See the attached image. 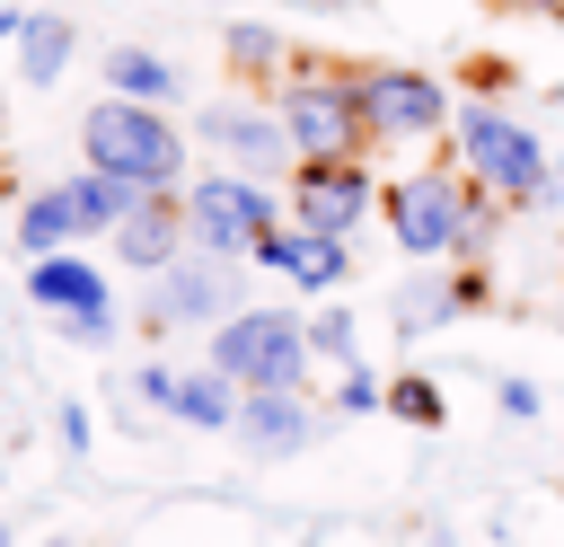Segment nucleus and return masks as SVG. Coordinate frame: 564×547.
<instances>
[{
	"label": "nucleus",
	"instance_id": "nucleus-1",
	"mask_svg": "<svg viewBox=\"0 0 564 547\" xmlns=\"http://www.w3.org/2000/svg\"><path fill=\"white\" fill-rule=\"evenodd\" d=\"M449 159L511 212H564V176H555L546 141L502 106H449Z\"/></svg>",
	"mask_w": 564,
	"mask_h": 547
},
{
	"label": "nucleus",
	"instance_id": "nucleus-2",
	"mask_svg": "<svg viewBox=\"0 0 564 547\" xmlns=\"http://www.w3.org/2000/svg\"><path fill=\"white\" fill-rule=\"evenodd\" d=\"M273 115L291 132V159H370L379 150V132L361 115V71H291Z\"/></svg>",
	"mask_w": 564,
	"mask_h": 547
},
{
	"label": "nucleus",
	"instance_id": "nucleus-3",
	"mask_svg": "<svg viewBox=\"0 0 564 547\" xmlns=\"http://www.w3.org/2000/svg\"><path fill=\"white\" fill-rule=\"evenodd\" d=\"M79 150H88V168L132 176V185H185V132L141 97H97L79 115Z\"/></svg>",
	"mask_w": 564,
	"mask_h": 547
},
{
	"label": "nucleus",
	"instance_id": "nucleus-4",
	"mask_svg": "<svg viewBox=\"0 0 564 547\" xmlns=\"http://www.w3.org/2000/svg\"><path fill=\"white\" fill-rule=\"evenodd\" d=\"M467 168L458 159H432V168H405L379 185V212H388V238L414 256V265H441L449 238H458V212H467Z\"/></svg>",
	"mask_w": 564,
	"mask_h": 547
},
{
	"label": "nucleus",
	"instance_id": "nucleus-5",
	"mask_svg": "<svg viewBox=\"0 0 564 547\" xmlns=\"http://www.w3.org/2000/svg\"><path fill=\"white\" fill-rule=\"evenodd\" d=\"M212 371L238 388H308V326L291 309H229L212 326Z\"/></svg>",
	"mask_w": 564,
	"mask_h": 547
},
{
	"label": "nucleus",
	"instance_id": "nucleus-6",
	"mask_svg": "<svg viewBox=\"0 0 564 547\" xmlns=\"http://www.w3.org/2000/svg\"><path fill=\"white\" fill-rule=\"evenodd\" d=\"M176 203H185V238H194V247H212V256H247V247L282 221V212H273V194H264L247 168H212V176H194Z\"/></svg>",
	"mask_w": 564,
	"mask_h": 547
},
{
	"label": "nucleus",
	"instance_id": "nucleus-7",
	"mask_svg": "<svg viewBox=\"0 0 564 547\" xmlns=\"http://www.w3.org/2000/svg\"><path fill=\"white\" fill-rule=\"evenodd\" d=\"M379 212V176L370 159H291V221L300 229H335L352 238Z\"/></svg>",
	"mask_w": 564,
	"mask_h": 547
},
{
	"label": "nucleus",
	"instance_id": "nucleus-8",
	"mask_svg": "<svg viewBox=\"0 0 564 547\" xmlns=\"http://www.w3.org/2000/svg\"><path fill=\"white\" fill-rule=\"evenodd\" d=\"M361 115H370L379 141H441L449 132V88L432 71L379 62V71H361Z\"/></svg>",
	"mask_w": 564,
	"mask_h": 547
},
{
	"label": "nucleus",
	"instance_id": "nucleus-9",
	"mask_svg": "<svg viewBox=\"0 0 564 547\" xmlns=\"http://www.w3.org/2000/svg\"><path fill=\"white\" fill-rule=\"evenodd\" d=\"M150 282H159V291H150V335H159V326H194V318H229V309H238V291H229V256H176V265H159Z\"/></svg>",
	"mask_w": 564,
	"mask_h": 547
},
{
	"label": "nucleus",
	"instance_id": "nucleus-10",
	"mask_svg": "<svg viewBox=\"0 0 564 547\" xmlns=\"http://www.w3.org/2000/svg\"><path fill=\"white\" fill-rule=\"evenodd\" d=\"M247 265H273V274H282V282H300V291H335V282L352 274L344 238H335V229H300V221H291V229L273 221V229L247 247Z\"/></svg>",
	"mask_w": 564,
	"mask_h": 547
},
{
	"label": "nucleus",
	"instance_id": "nucleus-11",
	"mask_svg": "<svg viewBox=\"0 0 564 547\" xmlns=\"http://www.w3.org/2000/svg\"><path fill=\"white\" fill-rule=\"evenodd\" d=\"M106 238H115V256H123L132 274L176 265V256H185V203H176V185H150V194H141V203H132Z\"/></svg>",
	"mask_w": 564,
	"mask_h": 547
},
{
	"label": "nucleus",
	"instance_id": "nucleus-12",
	"mask_svg": "<svg viewBox=\"0 0 564 547\" xmlns=\"http://www.w3.org/2000/svg\"><path fill=\"white\" fill-rule=\"evenodd\" d=\"M229 432H238L256 459H291V450H308L317 415H308V397H300V388H238Z\"/></svg>",
	"mask_w": 564,
	"mask_h": 547
},
{
	"label": "nucleus",
	"instance_id": "nucleus-13",
	"mask_svg": "<svg viewBox=\"0 0 564 547\" xmlns=\"http://www.w3.org/2000/svg\"><path fill=\"white\" fill-rule=\"evenodd\" d=\"M194 132H203V150H229L247 176L291 168V132H282V115H273V106H212Z\"/></svg>",
	"mask_w": 564,
	"mask_h": 547
},
{
	"label": "nucleus",
	"instance_id": "nucleus-14",
	"mask_svg": "<svg viewBox=\"0 0 564 547\" xmlns=\"http://www.w3.org/2000/svg\"><path fill=\"white\" fill-rule=\"evenodd\" d=\"M458 274H441V265H414V282H397V300H388V318H397V335H441V326H458Z\"/></svg>",
	"mask_w": 564,
	"mask_h": 547
},
{
	"label": "nucleus",
	"instance_id": "nucleus-15",
	"mask_svg": "<svg viewBox=\"0 0 564 547\" xmlns=\"http://www.w3.org/2000/svg\"><path fill=\"white\" fill-rule=\"evenodd\" d=\"M26 291L44 300V309H62V318H79V309H106V282H97V265H79V256H35L26 265Z\"/></svg>",
	"mask_w": 564,
	"mask_h": 547
},
{
	"label": "nucleus",
	"instance_id": "nucleus-16",
	"mask_svg": "<svg viewBox=\"0 0 564 547\" xmlns=\"http://www.w3.org/2000/svg\"><path fill=\"white\" fill-rule=\"evenodd\" d=\"M159 415H176V423H194V432H229L238 379H229V371H185V379H167V406H159Z\"/></svg>",
	"mask_w": 564,
	"mask_h": 547
},
{
	"label": "nucleus",
	"instance_id": "nucleus-17",
	"mask_svg": "<svg viewBox=\"0 0 564 547\" xmlns=\"http://www.w3.org/2000/svg\"><path fill=\"white\" fill-rule=\"evenodd\" d=\"M70 238H88V221H79L70 185H44V194L18 212V247H26V256H53V247H70Z\"/></svg>",
	"mask_w": 564,
	"mask_h": 547
},
{
	"label": "nucleus",
	"instance_id": "nucleus-18",
	"mask_svg": "<svg viewBox=\"0 0 564 547\" xmlns=\"http://www.w3.org/2000/svg\"><path fill=\"white\" fill-rule=\"evenodd\" d=\"M70 44H79L70 18H26V26H18V79H26V88H53L62 62H70Z\"/></svg>",
	"mask_w": 564,
	"mask_h": 547
},
{
	"label": "nucleus",
	"instance_id": "nucleus-19",
	"mask_svg": "<svg viewBox=\"0 0 564 547\" xmlns=\"http://www.w3.org/2000/svg\"><path fill=\"white\" fill-rule=\"evenodd\" d=\"M106 79H115V97H141V106H167L176 97V71L159 53H141V44H115L106 53Z\"/></svg>",
	"mask_w": 564,
	"mask_h": 547
},
{
	"label": "nucleus",
	"instance_id": "nucleus-20",
	"mask_svg": "<svg viewBox=\"0 0 564 547\" xmlns=\"http://www.w3.org/2000/svg\"><path fill=\"white\" fill-rule=\"evenodd\" d=\"M379 406H388L397 423H423V432L449 423V397H441V379H423V371H397V379L379 388Z\"/></svg>",
	"mask_w": 564,
	"mask_h": 547
},
{
	"label": "nucleus",
	"instance_id": "nucleus-21",
	"mask_svg": "<svg viewBox=\"0 0 564 547\" xmlns=\"http://www.w3.org/2000/svg\"><path fill=\"white\" fill-rule=\"evenodd\" d=\"M308 326V362H361V335H352V309H317V318H300Z\"/></svg>",
	"mask_w": 564,
	"mask_h": 547
},
{
	"label": "nucleus",
	"instance_id": "nucleus-22",
	"mask_svg": "<svg viewBox=\"0 0 564 547\" xmlns=\"http://www.w3.org/2000/svg\"><path fill=\"white\" fill-rule=\"evenodd\" d=\"M273 62H282L273 26H229V71H273Z\"/></svg>",
	"mask_w": 564,
	"mask_h": 547
},
{
	"label": "nucleus",
	"instance_id": "nucleus-23",
	"mask_svg": "<svg viewBox=\"0 0 564 547\" xmlns=\"http://www.w3.org/2000/svg\"><path fill=\"white\" fill-rule=\"evenodd\" d=\"M379 388H388V379H370V362H344V388H335V415H379Z\"/></svg>",
	"mask_w": 564,
	"mask_h": 547
},
{
	"label": "nucleus",
	"instance_id": "nucleus-24",
	"mask_svg": "<svg viewBox=\"0 0 564 547\" xmlns=\"http://www.w3.org/2000/svg\"><path fill=\"white\" fill-rule=\"evenodd\" d=\"M494 406H502L511 423H538V406H546V388H538V379H494Z\"/></svg>",
	"mask_w": 564,
	"mask_h": 547
},
{
	"label": "nucleus",
	"instance_id": "nucleus-25",
	"mask_svg": "<svg viewBox=\"0 0 564 547\" xmlns=\"http://www.w3.org/2000/svg\"><path fill=\"white\" fill-rule=\"evenodd\" d=\"M70 335H79L88 353H97V344H115V309H79V318H70Z\"/></svg>",
	"mask_w": 564,
	"mask_h": 547
},
{
	"label": "nucleus",
	"instance_id": "nucleus-26",
	"mask_svg": "<svg viewBox=\"0 0 564 547\" xmlns=\"http://www.w3.org/2000/svg\"><path fill=\"white\" fill-rule=\"evenodd\" d=\"M167 379H176V371H159V362H150V371L132 379V397H141V406H167Z\"/></svg>",
	"mask_w": 564,
	"mask_h": 547
},
{
	"label": "nucleus",
	"instance_id": "nucleus-27",
	"mask_svg": "<svg viewBox=\"0 0 564 547\" xmlns=\"http://www.w3.org/2000/svg\"><path fill=\"white\" fill-rule=\"evenodd\" d=\"M502 18H564V0H494Z\"/></svg>",
	"mask_w": 564,
	"mask_h": 547
},
{
	"label": "nucleus",
	"instance_id": "nucleus-28",
	"mask_svg": "<svg viewBox=\"0 0 564 547\" xmlns=\"http://www.w3.org/2000/svg\"><path fill=\"white\" fill-rule=\"evenodd\" d=\"M18 26H26V18H18V9H0V44H18Z\"/></svg>",
	"mask_w": 564,
	"mask_h": 547
},
{
	"label": "nucleus",
	"instance_id": "nucleus-29",
	"mask_svg": "<svg viewBox=\"0 0 564 547\" xmlns=\"http://www.w3.org/2000/svg\"><path fill=\"white\" fill-rule=\"evenodd\" d=\"M0 547H9V521H0Z\"/></svg>",
	"mask_w": 564,
	"mask_h": 547
},
{
	"label": "nucleus",
	"instance_id": "nucleus-30",
	"mask_svg": "<svg viewBox=\"0 0 564 547\" xmlns=\"http://www.w3.org/2000/svg\"><path fill=\"white\" fill-rule=\"evenodd\" d=\"M53 547H79V538H53Z\"/></svg>",
	"mask_w": 564,
	"mask_h": 547
},
{
	"label": "nucleus",
	"instance_id": "nucleus-31",
	"mask_svg": "<svg viewBox=\"0 0 564 547\" xmlns=\"http://www.w3.org/2000/svg\"><path fill=\"white\" fill-rule=\"evenodd\" d=\"M0 124H9V106H0Z\"/></svg>",
	"mask_w": 564,
	"mask_h": 547
}]
</instances>
